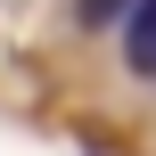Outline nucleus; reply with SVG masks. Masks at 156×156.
I'll use <instances>...</instances> for the list:
<instances>
[{
    "label": "nucleus",
    "instance_id": "obj_1",
    "mask_svg": "<svg viewBox=\"0 0 156 156\" xmlns=\"http://www.w3.org/2000/svg\"><path fill=\"white\" fill-rule=\"evenodd\" d=\"M123 58H132L140 74H156V0L132 8V25H123Z\"/></svg>",
    "mask_w": 156,
    "mask_h": 156
}]
</instances>
